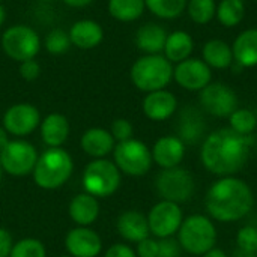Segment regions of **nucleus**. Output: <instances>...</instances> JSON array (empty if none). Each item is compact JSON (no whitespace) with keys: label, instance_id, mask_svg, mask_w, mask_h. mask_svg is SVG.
Instances as JSON below:
<instances>
[{"label":"nucleus","instance_id":"nucleus-1","mask_svg":"<svg viewBox=\"0 0 257 257\" xmlns=\"http://www.w3.org/2000/svg\"><path fill=\"white\" fill-rule=\"evenodd\" d=\"M251 136H241L230 128H220L205 137L200 148L203 167L220 178L235 176L250 157Z\"/></svg>","mask_w":257,"mask_h":257},{"label":"nucleus","instance_id":"nucleus-2","mask_svg":"<svg viewBox=\"0 0 257 257\" xmlns=\"http://www.w3.org/2000/svg\"><path fill=\"white\" fill-rule=\"evenodd\" d=\"M254 206V194L250 185L236 176H224L215 181L205 196V208L212 220L235 223L245 218Z\"/></svg>","mask_w":257,"mask_h":257},{"label":"nucleus","instance_id":"nucleus-3","mask_svg":"<svg viewBox=\"0 0 257 257\" xmlns=\"http://www.w3.org/2000/svg\"><path fill=\"white\" fill-rule=\"evenodd\" d=\"M74 172V160L62 148H47L32 172L35 184L41 190L53 191L63 187Z\"/></svg>","mask_w":257,"mask_h":257},{"label":"nucleus","instance_id":"nucleus-4","mask_svg":"<svg viewBox=\"0 0 257 257\" xmlns=\"http://www.w3.org/2000/svg\"><path fill=\"white\" fill-rule=\"evenodd\" d=\"M130 77L142 92L161 90L173 78V65L161 54H145L133 63Z\"/></svg>","mask_w":257,"mask_h":257},{"label":"nucleus","instance_id":"nucleus-5","mask_svg":"<svg viewBox=\"0 0 257 257\" xmlns=\"http://www.w3.org/2000/svg\"><path fill=\"white\" fill-rule=\"evenodd\" d=\"M178 242L193 256H203L217 244V229L209 217L193 214L184 218L178 230Z\"/></svg>","mask_w":257,"mask_h":257},{"label":"nucleus","instance_id":"nucleus-6","mask_svg":"<svg viewBox=\"0 0 257 257\" xmlns=\"http://www.w3.org/2000/svg\"><path fill=\"white\" fill-rule=\"evenodd\" d=\"M81 182L86 193L96 199H105L120 188L122 173L113 161L99 158L86 166Z\"/></svg>","mask_w":257,"mask_h":257},{"label":"nucleus","instance_id":"nucleus-7","mask_svg":"<svg viewBox=\"0 0 257 257\" xmlns=\"http://www.w3.org/2000/svg\"><path fill=\"white\" fill-rule=\"evenodd\" d=\"M155 190L161 200L181 205L193 199L196 191V181L191 172L181 166L173 169H163L155 178Z\"/></svg>","mask_w":257,"mask_h":257},{"label":"nucleus","instance_id":"nucleus-8","mask_svg":"<svg viewBox=\"0 0 257 257\" xmlns=\"http://www.w3.org/2000/svg\"><path fill=\"white\" fill-rule=\"evenodd\" d=\"M113 163L117 166L120 173L140 178L151 170L154 160L151 149L143 142L133 137L126 142L116 143L113 149Z\"/></svg>","mask_w":257,"mask_h":257},{"label":"nucleus","instance_id":"nucleus-9","mask_svg":"<svg viewBox=\"0 0 257 257\" xmlns=\"http://www.w3.org/2000/svg\"><path fill=\"white\" fill-rule=\"evenodd\" d=\"M0 42L5 54L18 63L35 59L42 47L41 38L36 30L24 24H15L8 27L3 32Z\"/></svg>","mask_w":257,"mask_h":257},{"label":"nucleus","instance_id":"nucleus-10","mask_svg":"<svg viewBox=\"0 0 257 257\" xmlns=\"http://www.w3.org/2000/svg\"><path fill=\"white\" fill-rule=\"evenodd\" d=\"M38 157L39 155L32 143L15 139L9 140V143L0 151V166L3 169V173L15 178H23L32 175Z\"/></svg>","mask_w":257,"mask_h":257},{"label":"nucleus","instance_id":"nucleus-11","mask_svg":"<svg viewBox=\"0 0 257 257\" xmlns=\"http://www.w3.org/2000/svg\"><path fill=\"white\" fill-rule=\"evenodd\" d=\"M182 221L184 214L181 206L167 200H161L154 205L148 214L149 230L158 239L172 238L175 233H178Z\"/></svg>","mask_w":257,"mask_h":257},{"label":"nucleus","instance_id":"nucleus-12","mask_svg":"<svg viewBox=\"0 0 257 257\" xmlns=\"http://www.w3.org/2000/svg\"><path fill=\"white\" fill-rule=\"evenodd\" d=\"M202 108L215 117H229L238 108L235 92L223 83H209L200 90Z\"/></svg>","mask_w":257,"mask_h":257},{"label":"nucleus","instance_id":"nucleus-13","mask_svg":"<svg viewBox=\"0 0 257 257\" xmlns=\"http://www.w3.org/2000/svg\"><path fill=\"white\" fill-rule=\"evenodd\" d=\"M41 123L39 110L29 102L11 105L3 114V128L14 137H26L32 134Z\"/></svg>","mask_w":257,"mask_h":257},{"label":"nucleus","instance_id":"nucleus-14","mask_svg":"<svg viewBox=\"0 0 257 257\" xmlns=\"http://www.w3.org/2000/svg\"><path fill=\"white\" fill-rule=\"evenodd\" d=\"M173 78L181 87L196 92L205 89L211 83L212 72L202 59L188 57L173 68Z\"/></svg>","mask_w":257,"mask_h":257},{"label":"nucleus","instance_id":"nucleus-15","mask_svg":"<svg viewBox=\"0 0 257 257\" xmlns=\"http://www.w3.org/2000/svg\"><path fill=\"white\" fill-rule=\"evenodd\" d=\"M65 248L72 257H96L102 250V241L90 227L77 226L66 233Z\"/></svg>","mask_w":257,"mask_h":257},{"label":"nucleus","instance_id":"nucleus-16","mask_svg":"<svg viewBox=\"0 0 257 257\" xmlns=\"http://www.w3.org/2000/svg\"><path fill=\"white\" fill-rule=\"evenodd\" d=\"M154 163L161 169H173L181 166L185 157V145L178 136L160 137L151 149Z\"/></svg>","mask_w":257,"mask_h":257},{"label":"nucleus","instance_id":"nucleus-17","mask_svg":"<svg viewBox=\"0 0 257 257\" xmlns=\"http://www.w3.org/2000/svg\"><path fill=\"white\" fill-rule=\"evenodd\" d=\"M142 107L148 119L154 122H163L175 114L178 108V99L172 92L161 89V90L149 92L145 96Z\"/></svg>","mask_w":257,"mask_h":257},{"label":"nucleus","instance_id":"nucleus-18","mask_svg":"<svg viewBox=\"0 0 257 257\" xmlns=\"http://www.w3.org/2000/svg\"><path fill=\"white\" fill-rule=\"evenodd\" d=\"M116 230L126 242L133 244H139L151 235L148 217L134 209L125 211L117 217Z\"/></svg>","mask_w":257,"mask_h":257},{"label":"nucleus","instance_id":"nucleus-19","mask_svg":"<svg viewBox=\"0 0 257 257\" xmlns=\"http://www.w3.org/2000/svg\"><path fill=\"white\" fill-rule=\"evenodd\" d=\"M116 142L111 133L105 128H89L80 139V148L84 154L92 157L93 160L105 158L107 155L113 154Z\"/></svg>","mask_w":257,"mask_h":257},{"label":"nucleus","instance_id":"nucleus-20","mask_svg":"<svg viewBox=\"0 0 257 257\" xmlns=\"http://www.w3.org/2000/svg\"><path fill=\"white\" fill-rule=\"evenodd\" d=\"M71 44L80 50H92L98 47L104 39V29L95 20H78L69 29Z\"/></svg>","mask_w":257,"mask_h":257},{"label":"nucleus","instance_id":"nucleus-21","mask_svg":"<svg viewBox=\"0 0 257 257\" xmlns=\"http://www.w3.org/2000/svg\"><path fill=\"white\" fill-rule=\"evenodd\" d=\"M99 202L89 193H80L72 197L68 206L69 218L78 227H90L99 217Z\"/></svg>","mask_w":257,"mask_h":257},{"label":"nucleus","instance_id":"nucleus-22","mask_svg":"<svg viewBox=\"0 0 257 257\" xmlns=\"http://www.w3.org/2000/svg\"><path fill=\"white\" fill-rule=\"evenodd\" d=\"M41 139L47 148H62V145L69 137V120L62 113H50L47 114L41 123Z\"/></svg>","mask_w":257,"mask_h":257},{"label":"nucleus","instance_id":"nucleus-23","mask_svg":"<svg viewBox=\"0 0 257 257\" xmlns=\"http://www.w3.org/2000/svg\"><path fill=\"white\" fill-rule=\"evenodd\" d=\"M167 32L163 26L155 23H146L139 27L136 33V45L146 54H160L164 51Z\"/></svg>","mask_w":257,"mask_h":257},{"label":"nucleus","instance_id":"nucleus-24","mask_svg":"<svg viewBox=\"0 0 257 257\" xmlns=\"http://www.w3.org/2000/svg\"><path fill=\"white\" fill-rule=\"evenodd\" d=\"M233 60L241 68L257 66V29H248L238 35L232 45Z\"/></svg>","mask_w":257,"mask_h":257},{"label":"nucleus","instance_id":"nucleus-25","mask_svg":"<svg viewBox=\"0 0 257 257\" xmlns=\"http://www.w3.org/2000/svg\"><path fill=\"white\" fill-rule=\"evenodd\" d=\"M205 136V120L194 108H185L179 117L178 137L184 145H197Z\"/></svg>","mask_w":257,"mask_h":257},{"label":"nucleus","instance_id":"nucleus-26","mask_svg":"<svg viewBox=\"0 0 257 257\" xmlns=\"http://www.w3.org/2000/svg\"><path fill=\"white\" fill-rule=\"evenodd\" d=\"M193 38L190 33L184 30H176L167 35L164 45V57L172 63H181L190 57L193 53Z\"/></svg>","mask_w":257,"mask_h":257},{"label":"nucleus","instance_id":"nucleus-27","mask_svg":"<svg viewBox=\"0 0 257 257\" xmlns=\"http://www.w3.org/2000/svg\"><path fill=\"white\" fill-rule=\"evenodd\" d=\"M202 56H203V62L209 68H215V69L229 68L232 65V62H233L232 47L227 42L221 41V39L208 41L203 45Z\"/></svg>","mask_w":257,"mask_h":257},{"label":"nucleus","instance_id":"nucleus-28","mask_svg":"<svg viewBox=\"0 0 257 257\" xmlns=\"http://www.w3.org/2000/svg\"><path fill=\"white\" fill-rule=\"evenodd\" d=\"M145 9V0H108V14L122 23L139 20Z\"/></svg>","mask_w":257,"mask_h":257},{"label":"nucleus","instance_id":"nucleus-29","mask_svg":"<svg viewBox=\"0 0 257 257\" xmlns=\"http://www.w3.org/2000/svg\"><path fill=\"white\" fill-rule=\"evenodd\" d=\"M245 15V5L242 0H221L217 6L215 17L224 27L238 26Z\"/></svg>","mask_w":257,"mask_h":257},{"label":"nucleus","instance_id":"nucleus-30","mask_svg":"<svg viewBox=\"0 0 257 257\" xmlns=\"http://www.w3.org/2000/svg\"><path fill=\"white\" fill-rule=\"evenodd\" d=\"M146 8L163 20L178 18L187 9V0H145Z\"/></svg>","mask_w":257,"mask_h":257},{"label":"nucleus","instance_id":"nucleus-31","mask_svg":"<svg viewBox=\"0 0 257 257\" xmlns=\"http://www.w3.org/2000/svg\"><path fill=\"white\" fill-rule=\"evenodd\" d=\"M229 128L241 136H251L257 126V116L248 108H236L229 116Z\"/></svg>","mask_w":257,"mask_h":257},{"label":"nucleus","instance_id":"nucleus-32","mask_svg":"<svg viewBox=\"0 0 257 257\" xmlns=\"http://www.w3.org/2000/svg\"><path fill=\"white\" fill-rule=\"evenodd\" d=\"M187 12L194 23L208 24L215 17L217 5L214 0H188Z\"/></svg>","mask_w":257,"mask_h":257},{"label":"nucleus","instance_id":"nucleus-33","mask_svg":"<svg viewBox=\"0 0 257 257\" xmlns=\"http://www.w3.org/2000/svg\"><path fill=\"white\" fill-rule=\"evenodd\" d=\"M9 257H47V250L39 239L24 238L14 242Z\"/></svg>","mask_w":257,"mask_h":257},{"label":"nucleus","instance_id":"nucleus-34","mask_svg":"<svg viewBox=\"0 0 257 257\" xmlns=\"http://www.w3.org/2000/svg\"><path fill=\"white\" fill-rule=\"evenodd\" d=\"M71 45L72 44L69 39V33L62 29L50 30L44 39V47L51 54H63L69 50Z\"/></svg>","mask_w":257,"mask_h":257},{"label":"nucleus","instance_id":"nucleus-35","mask_svg":"<svg viewBox=\"0 0 257 257\" xmlns=\"http://www.w3.org/2000/svg\"><path fill=\"white\" fill-rule=\"evenodd\" d=\"M236 248L247 253L256 254L257 251V227L247 224L242 226L236 233Z\"/></svg>","mask_w":257,"mask_h":257},{"label":"nucleus","instance_id":"nucleus-36","mask_svg":"<svg viewBox=\"0 0 257 257\" xmlns=\"http://www.w3.org/2000/svg\"><path fill=\"white\" fill-rule=\"evenodd\" d=\"M110 133L114 139L116 143H120V142H126L130 139H133L134 136V126L133 123L128 120V119H116L113 120L111 126H110Z\"/></svg>","mask_w":257,"mask_h":257},{"label":"nucleus","instance_id":"nucleus-37","mask_svg":"<svg viewBox=\"0 0 257 257\" xmlns=\"http://www.w3.org/2000/svg\"><path fill=\"white\" fill-rule=\"evenodd\" d=\"M181 250L178 239H173V236L158 239V257H181Z\"/></svg>","mask_w":257,"mask_h":257},{"label":"nucleus","instance_id":"nucleus-38","mask_svg":"<svg viewBox=\"0 0 257 257\" xmlns=\"http://www.w3.org/2000/svg\"><path fill=\"white\" fill-rule=\"evenodd\" d=\"M20 75L23 80L26 81H35L39 75H41V65L35 60V59H30V60H24L20 63Z\"/></svg>","mask_w":257,"mask_h":257},{"label":"nucleus","instance_id":"nucleus-39","mask_svg":"<svg viewBox=\"0 0 257 257\" xmlns=\"http://www.w3.org/2000/svg\"><path fill=\"white\" fill-rule=\"evenodd\" d=\"M137 257H158V241L154 238H146L137 244Z\"/></svg>","mask_w":257,"mask_h":257},{"label":"nucleus","instance_id":"nucleus-40","mask_svg":"<svg viewBox=\"0 0 257 257\" xmlns=\"http://www.w3.org/2000/svg\"><path fill=\"white\" fill-rule=\"evenodd\" d=\"M104 257H137V254H136V250H133L130 245L119 242V244L110 245Z\"/></svg>","mask_w":257,"mask_h":257},{"label":"nucleus","instance_id":"nucleus-41","mask_svg":"<svg viewBox=\"0 0 257 257\" xmlns=\"http://www.w3.org/2000/svg\"><path fill=\"white\" fill-rule=\"evenodd\" d=\"M12 245L14 242H12L11 233L6 229L0 227V257H9Z\"/></svg>","mask_w":257,"mask_h":257},{"label":"nucleus","instance_id":"nucleus-42","mask_svg":"<svg viewBox=\"0 0 257 257\" xmlns=\"http://www.w3.org/2000/svg\"><path fill=\"white\" fill-rule=\"evenodd\" d=\"M62 2L71 8H84V6L90 5L93 0H62Z\"/></svg>","mask_w":257,"mask_h":257},{"label":"nucleus","instance_id":"nucleus-43","mask_svg":"<svg viewBox=\"0 0 257 257\" xmlns=\"http://www.w3.org/2000/svg\"><path fill=\"white\" fill-rule=\"evenodd\" d=\"M9 133L3 128V125H0V151L9 143Z\"/></svg>","mask_w":257,"mask_h":257},{"label":"nucleus","instance_id":"nucleus-44","mask_svg":"<svg viewBox=\"0 0 257 257\" xmlns=\"http://www.w3.org/2000/svg\"><path fill=\"white\" fill-rule=\"evenodd\" d=\"M202 257H229L221 248H217V247H214V248H211L208 253H205Z\"/></svg>","mask_w":257,"mask_h":257},{"label":"nucleus","instance_id":"nucleus-45","mask_svg":"<svg viewBox=\"0 0 257 257\" xmlns=\"http://www.w3.org/2000/svg\"><path fill=\"white\" fill-rule=\"evenodd\" d=\"M232 257H256V254H253V253H247V251H244V250L236 248V250L233 251Z\"/></svg>","mask_w":257,"mask_h":257},{"label":"nucleus","instance_id":"nucleus-46","mask_svg":"<svg viewBox=\"0 0 257 257\" xmlns=\"http://www.w3.org/2000/svg\"><path fill=\"white\" fill-rule=\"evenodd\" d=\"M5 21H6V9H5V6L0 3V27L5 24Z\"/></svg>","mask_w":257,"mask_h":257},{"label":"nucleus","instance_id":"nucleus-47","mask_svg":"<svg viewBox=\"0 0 257 257\" xmlns=\"http://www.w3.org/2000/svg\"><path fill=\"white\" fill-rule=\"evenodd\" d=\"M2 179H3V169H2V166H0V182H2Z\"/></svg>","mask_w":257,"mask_h":257},{"label":"nucleus","instance_id":"nucleus-48","mask_svg":"<svg viewBox=\"0 0 257 257\" xmlns=\"http://www.w3.org/2000/svg\"><path fill=\"white\" fill-rule=\"evenodd\" d=\"M60 257H72V256H69V254H66V256H60Z\"/></svg>","mask_w":257,"mask_h":257},{"label":"nucleus","instance_id":"nucleus-49","mask_svg":"<svg viewBox=\"0 0 257 257\" xmlns=\"http://www.w3.org/2000/svg\"><path fill=\"white\" fill-rule=\"evenodd\" d=\"M42 2H53V0H42Z\"/></svg>","mask_w":257,"mask_h":257},{"label":"nucleus","instance_id":"nucleus-50","mask_svg":"<svg viewBox=\"0 0 257 257\" xmlns=\"http://www.w3.org/2000/svg\"><path fill=\"white\" fill-rule=\"evenodd\" d=\"M256 257H257V251H256Z\"/></svg>","mask_w":257,"mask_h":257},{"label":"nucleus","instance_id":"nucleus-51","mask_svg":"<svg viewBox=\"0 0 257 257\" xmlns=\"http://www.w3.org/2000/svg\"><path fill=\"white\" fill-rule=\"evenodd\" d=\"M256 2H257V0H256Z\"/></svg>","mask_w":257,"mask_h":257}]
</instances>
